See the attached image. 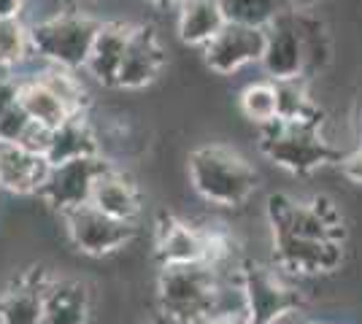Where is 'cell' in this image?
Returning <instances> with one entry per match:
<instances>
[{
    "mask_svg": "<svg viewBox=\"0 0 362 324\" xmlns=\"http://www.w3.org/2000/svg\"><path fill=\"white\" fill-rule=\"evenodd\" d=\"M227 278L222 268L211 263L163 265L160 273V303L163 316L181 324H197L219 311V297Z\"/></svg>",
    "mask_w": 362,
    "mask_h": 324,
    "instance_id": "6da1fadb",
    "label": "cell"
},
{
    "mask_svg": "<svg viewBox=\"0 0 362 324\" xmlns=\"http://www.w3.org/2000/svg\"><path fill=\"white\" fill-rule=\"evenodd\" d=\"M189 179L200 198L214 205H241L257 189V170L227 146H200L189 155Z\"/></svg>",
    "mask_w": 362,
    "mask_h": 324,
    "instance_id": "7a4b0ae2",
    "label": "cell"
},
{
    "mask_svg": "<svg viewBox=\"0 0 362 324\" xmlns=\"http://www.w3.org/2000/svg\"><path fill=\"white\" fill-rule=\"evenodd\" d=\"M100 22L87 14L60 11L33 22L30 44L33 54L41 57L46 65H60L68 71H81L90 57L92 41L98 35Z\"/></svg>",
    "mask_w": 362,
    "mask_h": 324,
    "instance_id": "3957f363",
    "label": "cell"
},
{
    "mask_svg": "<svg viewBox=\"0 0 362 324\" xmlns=\"http://www.w3.org/2000/svg\"><path fill=\"white\" fill-rule=\"evenodd\" d=\"M259 152L268 157L273 165L289 170V173H298V176L314 173L332 160H338V162L344 160L338 149H332L330 143L319 136V127L284 124L279 119L262 127Z\"/></svg>",
    "mask_w": 362,
    "mask_h": 324,
    "instance_id": "277c9868",
    "label": "cell"
},
{
    "mask_svg": "<svg viewBox=\"0 0 362 324\" xmlns=\"http://www.w3.org/2000/svg\"><path fill=\"white\" fill-rule=\"evenodd\" d=\"M241 287L249 324H279L292 316L303 303L300 292L265 265L241 268Z\"/></svg>",
    "mask_w": 362,
    "mask_h": 324,
    "instance_id": "5b68a950",
    "label": "cell"
},
{
    "mask_svg": "<svg viewBox=\"0 0 362 324\" xmlns=\"http://www.w3.org/2000/svg\"><path fill=\"white\" fill-rule=\"evenodd\" d=\"M111 168L114 165L108 160H103L100 155L76 157V160L60 162V165H52L49 176L44 179L41 189H38V195L52 208L68 214V211H74L78 205H87L90 203L95 181Z\"/></svg>",
    "mask_w": 362,
    "mask_h": 324,
    "instance_id": "8992f818",
    "label": "cell"
},
{
    "mask_svg": "<svg viewBox=\"0 0 362 324\" xmlns=\"http://www.w3.org/2000/svg\"><path fill=\"white\" fill-rule=\"evenodd\" d=\"M65 224H68V235H71L74 246L90 257L111 254L136 238V222L114 219V216L103 214L100 208H95L92 203L68 211Z\"/></svg>",
    "mask_w": 362,
    "mask_h": 324,
    "instance_id": "52a82bcc",
    "label": "cell"
},
{
    "mask_svg": "<svg viewBox=\"0 0 362 324\" xmlns=\"http://www.w3.org/2000/svg\"><path fill=\"white\" fill-rule=\"evenodd\" d=\"M265 41H268V28H249V25H238V22H227L203 47L206 65L214 73L230 76L246 65L262 60Z\"/></svg>",
    "mask_w": 362,
    "mask_h": 324,
    "instance_id": "ba28073f",
    "label": "cell"
},
{
    "mask_svg": "<svg viewBox=\"0 0 362 324\" xmlns=\"http://www.w3.org/2000/svg\"><path fill=\"white\" fill-rule=\"evenodd\" d=\"M276 265L300 273V276H319V273H332L344 263V248L341 241L332 238H300V235H276L273 244Z\"/></svg>",
    "mask_w": 362,
    "mask_h": 324,
    "instance_id": "9c48e42d",
    "label": "cell"
},
{
    "mask_svg": "<svg viewBox=\"0 0 362 324\" xmlns=\"http://www.w3.org/2000/svg\"><path fill=\"white\" fill-rule=\"evenodd\" d=\"M259 65L271 81L305 78V49L295 11H284L268 28V41Z\"/></svg>",
    "mask_w": 362,
    "mask_h": 324,
    "instance_id": "30bf717a",
    "label": "cell"
},
{
    "mask_svg": "<svg viewBox=\"0 0 362 324\" xmlns=\"http://www.w3.org/2000/svg\"><path fill=\"white\" fill-rule=\"evenodd\" d=\"M165 68V49L151 25H136L117 78V90H144Z\"/></svg>",
    "mask_w": 362,
    "mask_h": 324,
    "instance_id": "8fae6325",
    "label": "cell"
},
{
    "mask_svg": "<svg viewBox=\"0 0 362 324\" xmlns=\"http://www.w3.org/2000/svg\"><path fill=\"white\" fill-rule=\"evenodd\" d=\"M133 28L136 25H130V22H100L98 35L92 41L87 65H84V71L98 84L117 87L122 60H124V52H127V44H130Z\"/></svg>",
    "mask_w": 362,
    "mask_h": 324,
    "instance_id": "7c38bea8",
    "label": "cell"
},
{
    "mask_svg": "<svg viewBox=\"0 0 362 324\" xmlns=\"http://www.w3.org/2000/svg\"><path fill=\"white\" fill-rule=\"evenodd\" d=\"M49 160L41 155H33L22 149L19 143H0V186L16 192V195H30L38 192L44 179L49 176Z\"/></svg>",
    "mask_w": 362,
    "mask_h": 324,
    "instance_id": "4fadbf2b",
    "label": "cell"
},
{
    "mask_svg": "<svg viewBox=\"0 0 362 324\" xmlns=\"http://www.w3.org/2000/svg\"><path fill=\"white\" fill-rule=\"evenodd\" d=\"M176 11L179 38L189 47L203 49L227 25L222 0H181Z\"/></svg>",
    "mask_w": 362,
    "mask_h": 324,
    "instance_id": "5bb4252c",
    "label": "cell"
},
{
    "mask_svg": "<svg viewBox=\"0 0 362 324\" xmlns=\"http://www.w3.org/2000/svg\"><path fill=\"white\" fill-rule=\"evenodd\" d=\"M90 203L95 208H100L103 214L114 216V219H124V222H136L141 214V198H138L136 184L117 168L106 170L95 181Z\"/></svg>",
    "mask_w": 362,
    "mask_h": 324,
    "instance_id": "9a60e30c",
    "label": "cell"
},
{
    "mask_svg": "<svg viewBox=\"0 0 362 324\" xmlns=\"http://www.w3.org/2000/svg\"><path fill=\"white\" fill-rule=\"evenodd\" d=\"M90 155H98V136H95V130L87 122L84 111L71 114L60 127L52 130L49 152H46L49 165H60V162L76 160V157H90Z\"/></svg>",
    "mask_w": 362,
    "mask_h": 324,
    "instance_id": "2e32d148",
    "label": "cell"
},
{
    "mask_svg": "<svg viewBox=\"0 0 362 324\" xmlns=\"http://www.w3.org/2000/svg\"><path fill=\"white\" fill-rule=\"evenodd\" d=\"M157 257L163 265H184L206 260V238L184 222H168L157 241Z\"/></svg>",
    "mask_w": 362,
    "mask_h": 324,
    "instance_id": "e0dca14e",
    "label": "cell"
},
{
    "mask_svg": "<svg viewBox=\"0 0 362 324\" xmlns=\"http://www.w3.org/2000/svg\"><path fill=\"white\" fill-rule=\"evenodd\" d=\"M44 324H87V289L76 281L46 284Z\"/></svg>",
    "mask_w": 362,
    "mask_h": 324,
    "instance_id": "ac0fdd59",
    "label": "cell"
},
{
    "mask_svg": "<svg viewBox=\"0 0 362 324\" xmlns=\"http://www.w3.org/2000/svg\"><path fill=\"white\" fill-rule=\"evenodd\" d=\"M273 84H276V103H279L276 119L279 122L319 127L322 111L305 90V78H287V81H273Z\"/></svg>",
    "mask_w": 362,
    "mask_h": 324,
    "instance_id": "d6986e66",
    "label": "cell"
},
{
    "mask_svg": "<svg viewBox=\"0 0 362 324\" xmlns=\"http://www.w3.org/2000/svg\"><path fill=\"white\" fill-rule=\"evenodd\" d=\"M46 284H19L0 297V324H44Z\"/></svg>",
    "mask_w": 362,
    "mask_h": 324,
    "instance_id": "ffe728a7",
    "label": "cell"
},
{
    "mask_svg": "<svg viewBox=\"0 0 362 324\" xmlns=\"http://www.w3.org/2000/svg\"><path fill=\"white\" fill-rule=\"evenodd\" d=\"M19 103L25 106V111L30 114V119H35L38 124H44L49 130L60 127L74 111L62 103V97L52 92L44 81L38 76L22 78V87H19Z\"/></svg>",
    "mask_w": 362,
    "mask_h": 324,
    "instance_id": "44dd1931",
    "label": "cell"
},
{
    "mask_svg": "<svg viewBox=\"0 0 362 324\" xmlns=\"http://www.w3.org/2000/svg\"><path fill=\"white\" fill-rule=\"evenodd\" d=\"M227 22L249 28H271L279 16L289 11L284 0H222Z\"/></svg>",
    "mask_w": 362,
    "mask_h": 324,
    "instance_id": "7402d4cb",
    "label": "cell"
},
{
    "mask_svg": "<svg viewBox=\"0 0 362 324\" xmlns=\"http://www.w3.org/2000/svg\"><path fill=\"white\" fill-rule=\"evenodd\" d=\"M30 54V25L22 19L0 22V71H16Z\"/></svg>",
    "mask_w": 362,
    "mask_h": 324,
    "instance_id": "603a6c76",
    "label": "cell"
},
{
    "mask_svg": "<svg viewBox=\"0 0 362 324\" xmlns=\"http://www.w3.org/2000/svg\"><path fill=\"white\" fill-rule=\"evenodd\" d=\"M35 76L41 78L57 97H62V103L71 108L74 114L87 108V90L78 81L76 71H68V68H60V65H46L44 71L35 73Z\"/></svg>",
    "mask_w": 362,
    "mask_h": 324,
    "instance_id": "cb8c5ba5",
    "label": "cell"
},
{
    "mask_svg": "<svg viewBox=\"0 0 362 324\" xmlns=\"http://www.w3.org/2000/svg\"><path fill=\"white\" fill-rule=\"evenodd\" d=\"M241 111L249 122H257L259 127L276 122L279 103H276V84L273 81H257L249 84L241 92Z\"/></svg>",
    "mask_w": 362,
    "mask_h": 324,
    "instance_id": "d4e9b609",
    "label": "cell"
},
{
    "mask_svg": "<svg viewBox=\"0 0 362 324\" xmlns=\"http://www.w3.org/2000/svg\"><path fill=\"white\" fill-rule=\"evenodd\" d=\"M30 114L25 111L22 103L11 106L3 116H0V143H16L25 136V130L30 127Z\"/></svg>",
    "mask_w": 362,
    "mask_h": 324,
    "instance_id": "484cf974",
    "label": "cell"
},
{
    "mask_svg": "<svg viewBox=\"0 0 362 324\" xmlns=\"http://www.w3.org/2000/svg\"><path fill=\"white\" fill-rule=\"evenodd\" d=\"M49 140H52V130H49V127H44V124H38L35 119H33L30 127L25 130V136L16 140V143H19L22 149L33 152V155L46 157V152H49Z\"/></svg>",
    "mask_w": 362,
    "mask_h": 324,
    "instance_id": "4316f807",
    "label": "cell"
},
{
    "mask_svg": "<svg viewBox=\"0 0 362 324\" xmlns=\"http://www.w3.org/2000/svg\"><path fill=\"white\" fill-rule=\"evenodd\" d=\"M19 87L22 78H16L14 71H0V116L19 103Z\"/></svg>",
    "mask_w": 362,
    "mask_h": 324,
    "instance_id": "83f0119b",
    "label": "cell"
},
{
    "mask_svg": "<svg viewBox=\"0 0 362 324\" xmlns=\"http://www.w3.org/2000/svg\"><path fill=\"white\" fill-rule=\"evenodd\" d=\"M341 173L346 176L349 181L362 184V149L351 152V155H344V160H341Z\"/></svg>",
    "mask_w": 362,
    "mask_h": 324,
    "instance_id": "f1b7e54d",
    "label": "cell"
},
{
    "mask_svg": "<svg viewBox=\"0 0 362 324\" xmlns=\"http://www.w3.org/2000/svg\"><path fill=\"white\" fill-rule=\"evenodd\" d=\"M197 324H249V316L246 311H230V313H211Z\"/></svg>",
    "mask_w": 362,
    "mask_h": 324,
    "instance_id": "f546056e",
    "label": "cell"
},
{
    "mask_svg": "<svg viewBox=\"0 0 362 324\" xmlns=\"http://www.w3.org/2000/svg\"><path fill=\"white\" fill-rule=\"evenodd\" d=\"M25 14V0H0V22L22 19Z\"/></svg>",
    "mask_w": 362,
    "mask_h": 324,
    "instance_id": "4dcf8cb0",
    "label": "cell"
},
{
    "mask_svg": "<svg viewBox=\"0 0 362 324\" xmlns=\"http://www.w3.org/2000/svg\"><path fill=\"white\" fill-rule=\"evenodd\" d=\"M151 6H157V8H179L181 0H149Z\"/></svg>",
    "mask_w": 362,
    "mask_h": 324,
    "instance_id": "1f68e13d",
    "label": "cell"
},
{
    "mask_svg": "<svg viewBox=\"0 0 362 324\" xmlns=\"http://www.w3.org/2000/svg\"><path fill=\"white\" fill-rule=\"evenodd\" d=\"M157 324H181V322H173V319H168V316H163V319H160Z\"/></svg>",
    "mask_w": 362,
    "mask_h": 324,
    "instance_id": "d6a6232c",
    "label": "cell"
}]
</instances>
